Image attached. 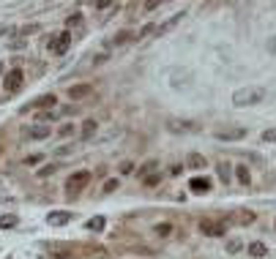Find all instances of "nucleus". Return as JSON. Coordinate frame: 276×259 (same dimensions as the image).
I'll use <instances>...</instances> for the list:
<instances>
[{
	"instance_id": "obj_1",
	"label": "nucleus",
	"mask_w": 276,
	"mask_h": 259,
	"mask_svg": "<svg viewBox=\"0 0 276 259\" xmlns=\"http://www.w3.org/2000/svg\"><path fill=\"white\" fill-rule=\"evenodd\" d=\"M268 96V90L260 88V85H246V88H238L233 93V104L235 106H254Z\"/></svg>"
},
{
	"instance_id": "obj_2",
	"label": "nucleus",
	"mask_w": 276,
	"mask_h": 259,
	"mask_svg": "<svg viewBox=\"0 0 276 259\" xmlns=\"http://www.w3.org/2000/svg\"><path fill=\"white\" fill-rule=\"evenodd\" d=\"M88 183H90V172L79 169L66 180V191H69V194H79L82 189H88Z\"/></svg>"
},
{
	"instance_id": "obj_3",
	"label": "nucleus",
	"mask_w": 276,
	"mask_h": 259,
	"mask_svg": "<svg viewBox=\"0 0 276 259\" xmlns=\"http://www.w3.org/2000/svg\"><path fill=\"white\" fill-rule=\"evenodd\" d=\"M213 136L222 142H241L243 136H246V129H243V126H227V129H216Z\"/></svg>"
},
{
	"instance_id": "obj_4",
	"label": "nucleus",
	"mask_w": 276,
	"mask_h": 259,
	"mask_svg": "<svg viewBox=\"0 0 276 259\" xmlns=\"http://www.w3.org/2000/svg\"><path fill=\"white\" fill-rule=\"evenodd\" d=\"M167 131H170V134H194V131H200V126L194 123V120L172 118V120H167Z\"/></svg>"
},
{
	"instance_id": "obj_5",
	"label": "nucleus",
	"mask_w": 276,
	"mask_h": 259,
	"mask_svg": "<svg viewBox=\"0 0 276 259\" xmlns=\"http://www.w3.org/2000/svg\"><path fill=\"white\" fill-rule=\"evenodd\" d=\"M71 47V33L63 30V33L52 35V41H49V52L52 55H66V49Z\"/></svg>"
},
{
	"instance_id": "obj_6",
	"label": "nucleus",
	"mask_w": 276,
	"mask_h": 259,
	"mask_svg": "<svg viewBox=\"0 0 276 259\" xmlns=\"http://www.w3.org/2000/svg\"><path fill=\"white\" fill-rule=\"evenodd\" d=\"M200 232L202 235H211V237H219L227 232V227H224V221H211V218H202L200 221Z\"/></svg>"
},
{
	"instance_id": "obj_7",
	"label": "nucleus",
	"mask_w": 276,
	"mask_h": 259,
	"mask_svg": "<svg viewBox=\"0 0 276 259\" xmlns=\"http://www.w3.org/2000/svg\"><path fill=\"white\" fill-rule=\"evenodd\" d=\"M22 82H25L22 68H11V71L6 74V82H3V85H6V90H8V93H17V90L22 88Z\"/></svg>"
},
{
	"instance_id": "obj_8",
	"label": "nucleus",
	"mask_w": 276,
	"mask_h": 259,
	"mask_svg": "<svg viewBox=\"0 0 276 259\" xmlns=\"http://www.w3.org/2000/svg\"><path fill=\"white\" fill-rule=\"evenodd\" d=\"M49 134H52V126H44V123H33L25 129V136H30V139H47Z\"/></svg>"
},
{
	"instance_id": "obj_9",
	"label": "nucleus",
	"mask_w": 276,
	"mask_h": 259,
	"mask_svg": "<svg viewBox=\"0 0 276 259\" xmlns=\"http://www.w3.org/2000/svg\"><path fill=\"white\" fill-rule=\"evenodd\" d=\"M183 17H186V11H178V14H172V17L167 19L164 25H159V28L153 30V33H156V35H167L172 28H175V25H181V22H183Z\"/></svg>"
},
{
	"instance_id": "obj_10",
	"label": "nucleus",
	"mask_w": 276,
	"mask_h": 259,
	"mask_svg": "<svg viewBox=\"0 0 276 259\" xmlns=\"http://www.w3.org/2000/svg\"><path fill=\"white\" fill-rule=\"evenodd\" d=\"M71 218H74V216H71L69 210H55V213H49V216H47V224L49 227H66Z\"/></svg>"
},
{
	"instance_id": "obj_11",
	"label": "nucleus",
	"mask_w": 276,
	"mask_h": 259,
	"mask_svg": "<svg viewBox=\"0 0 276 259\" xmlns=\"http://www.w3.org/2000/svg\"><path fill=\"white\" fill-rule=\"evenodd\" d=\"M93 93V85H74V88H69V98L71 101H82V98H88V96Z\"/></svg>"
},
{
	"instance_id": "obj_12",
	"label": "nucleus",
	"mask_w": 276,
	"mask_h": 259,
	"mask_svg": "<svg viewBox=\"0 0 276 259\" xmlns=\"http://www.w3.org/2000/svg\"><path fill=\"white\" fill-rule=\"evenodd\" d=\"M189 189H192L194 194H208V191H211V180H208V177H202V175H197V177H192V180H189Z\"/></svg>"
},
{
	"instance_id": "obj_13",
	"label": "nucleus",
	"mask_w": 276,
	"mask_h": 259,
	"mask_svg": "<svg viewBox=\"0 0 276 259\" xmlns=\"http://www.w3.org/2000/svg\"><path fill=\"white\" fill-rule=\"evenodd\" d=\"M58 104V98H55V93H44V96H39V98L33 101V109H52V106Z\"/></svg>"
},
{
	"instance_id": "obj_14",
	"label": "nucleus",
	"mask_w": 276,
	"mask_h": 259,
	"mask_svg": "<svg viewBox=\"0 0 276 259\" xmlns=\"http://www.w3.org/2000/svg\"><path fill=\"white\" fill-rule=\"evenodd\" d=\"M186 166L189 169H205V156H200V153H189L186 156Z\"/></svg>"
},
{
	"instance_id": "obj_15",
	"label": "nucleus",
	"mask_w": 276,
	"mask_h": 259,
	"mask_svg": "<svg viewBox=\"0 0 276 259\" xmlns=\"http://www.w3.org/2000/svg\"><path fill=\"white\" fill-rule=\"evenodd\" d=\"M235 177H238V183H243V186H249V183H252V172H249L246 164L235 166Z\"/></svg>"
},
{
	"instance_id": "obj_16",
	"label": "nucleus",
	"mask_w": 276,
	"mask_h": 259,
	"mask_svg": "<svg viewBox=\"0 0 276 259\" xmlns=\"http://www.w3.org/2000/svg\"><path fill=\"white\" fill-rule=\"evenodd\" d=\"M131 41V30H120V33H115L112 35V47H123V44H129Z\"/></svg>"
},
{
	"instance_id": "obj_17",
	"label": "nucleus",
	"mask_w": 276,
	"mask_h": 259,
	"mask_svg": "<svg viewBox=\"0 0 276 259\" xmlns=\"http://www.w3.org/2000/svg\"><path fill=\"white\" fill-rule=\"evenodd\" d=\"M96 129H99V123H96V120H85V123H82V134H79V136H82V139L88 142L90 136L96 134Z\"/></svg>"
},
{
	"instance_id": "obj_18",
	"label": "nucleus",
	"mask_w": 276,
	"mask_h": 259,
	"mask_svg": "<svg viewBox=\"0 0 276 259\" xmlns=\"http://www.w3.org/2000/svg\"><path fill=\"white\" fill-rule=\"evenodd\" d=\"M268 254V248H265V243H249V257H265Z\"/></svg>"
},
{
	"instance_id": "obj_19",
	"label": "nucleus",
	"mask_w": 276,
	"mask_h": 259,
	"mask_svg": "<svg viewBox=\"0 0 276 259\" xmlns=\"http://www.w3.org/2000/svg\"><path fill=\"white\" fill-rule=\"evenodd\" d=\"M153 232H156L159 237H170L172 232H175V227H172V224H167V221H164V224H156V227H153Z\"/></svg>"
},
{
	"instance_id": "obj_20",
	"label": "nucleus",
	"mask_w": 276,
	"mask_h": 259,
	"mask_svg": "<svg viewBox=\"0 0 276 259\" xmlns=\"http://www.w3.org/2000/svg\"><path fill=\"white\" fill-rule=\"evenodd\" d=\"M235 221H238V224H243V227H246V224H254V213H252V210H241Z\"/></svg>"
},
{
	"instance_id": "obj_21",
	"label": "nucleus",
	"mask_w": 276,
	"mask_h": 259,
	"mask_svg": "<svg viewBox=\"0 0 276 259\" xmlns=\"http://www.w3.org/2000/svg\"><path fill=\"white\" fill-rule=\"evenodd\" d=\"M88 229L101 232V229H104V218H99V216H96V218H90V221H88Z\"/></svg>"
},
{
	"instance_id": "obj_22",
	"label": "nucleus",
	"mask_w": 276,
	"mask_h": 259,
	"mask_svg": "<svg viewBox=\"0 0 276 259\" xmlns=\"http://www.w3.org/2000/svg\"><path fill=\"white\" fill-rule=\"evenodd\" d=\"M241 248H243V243H241V240H235V237L227 243V251H230V254H238Z\"/></svg>"
},
{
	"instance_id": "obj_23",
	"label": "nucleus",
	"mask_w": 276,
	"mask_h": 259,
	"mask_svg": "<svg viewBox=\"0 0 276 259\" xmlns=\"http://www.w3.org/2000/svg\"><path fill=\"white\" fill-rule=\"evenodd\" d=\"M55 169H58V166H55V164H47V166H41V169H39V177H49V175H55Z\"/></svg>"
},
{
	"instance_id": "obj_24",
	"label": "nucleus",
	"mask_w": 276,
	"mask_h": 259,
	"mask_svg": "<svg viewBox=\"0 0 276 259\" xmlns=\"http://www.w3.org/2000/svg\"><path fill=\"white\" fill-rule=\"evenodd\" d=\"M219 177H222L224 183L230 180V164H224V161H222V164H219Z\"/></svg>"
},
{
	"instance_id": "obj_25",
	"label": "nucleus",
	"mask_w": 276,
	"mask_h": 259,
	"mask_svg": "<svg viewBox=\"0 0 276 259\" xmlns=\"http://www.w3.org/2000/svg\"><path fill=\"white\" fill-rule=\"evenodd\" d=\"M263 142H276V126L268 131H263Z\"/></svg>"
},
{
	"instance_id": "obj_26",
	"label": "nucleus",
	"mask_w": 276,
	"mask_h": 259,
	"mask_svg": "<svg viewBox=\"0 0 276 259\" xmlns=\"http://www.w3.org/2000/svg\"><path fill=\"white\" fill-rule=\"evenodd\" d=\"M131 172H134V164H131V161H123V164H120V175H131Z\"/></svg>"
},
{
	"instance_id": "obj_27",
	"label": "nucleus",
	"mask_w": 276,
	"mask_h": 259,
	"mask_svg": "<svg viewBox=\"0 0 276 259\" xmlns=\"http://www.w3.org/2000/svg\"><path fill=\"white\" fill-rule=\"evenodd\" d=\"M115 189H118V180H107L104 183V194H112Z\"/></svg>"
},
{
	"instance_id": "obj_28",
	"label": "nucleus",
	"mask_w": 276,
	"mask_h": 259,
	"mask_svg": "<svg viewBox=\"0 0 276 259\" xmlns=\"http://www.w3.org/2000/svg\"><path fill=\"white\" fill-rule=\"evenodd\" d=\"M151 169H156V161H148L145 166H140V175H148Z\"/></svg>"
},
{
	"instance_id": "obj_29",
	"label": "nucleus",
	"mask_w": 276,
	"mask_h": 259,
	"mask_svg": "<svg viewBox=\"0 0 276 259\" xmlns=\"http://www.w3.org/2000/svg\"><path fill=\"white\" fill-rule=\"evenodd\" d=\"M41 120H52L55 118V109H41V115H39Z\"/></svg>"
},
{
	"instance_id": "obj_30",
	"label": "nucleus",
	"mask_w": 276,
	"mask_h": 259,
	"mask_svg": "<svg viewBox=\"0 0 276 259\" xmlns=\"http://www.w3.org/2000/svg\"><path fill=\"white\" fill-rule=\"evenodd\" d=\"M107 58H110L107 52H99V55L93 58V63H96V65H101V63H107Z\"/></svg>"
},
{
	"instance_id": "obj_31",
	"label": "nucleus",
	"mask_w": 276,
	"mask_h": 259,
	"mask_svg": "<svg viewBox=\"0 0 276 259\" xmlns=\"http://www.w3.org/2000/svg\"><path fill=\"white\" fill-rule=\"evenodd\" d=\"M79 22H82V14H71L69 17V28L71 25H79Z\"/></svg>"
},
{
	"instance_id": "obj_32",
	"label": "nucleus",
	"mask_w": 276,
	"mask_h": 259,
	"mask_svg": "<svg viewBox=\"0 0 276 259\" xmlns=\"http://www.w3.org/2000/svg\"><path fill=\"white\" fill-rule=\"evenodd\" d=\"M11 33H14L11 25H0V35H11Z\"/></svg>"
},
{
	"instance_id": "obj_33",
	"label": "nucleus",
	"mask_w": 276,
	"mask_h": 259,
	"mask_svg": "<svg viewBox=\"0 0 276 259\" xmlns=\"http://www.w3.org/2000/svg\"><path fill=\"white\" fill-rule=\"evenodd\" d=\"M145 183H148V186H156V183H159V175H148Z\"/></svg>"
},
{
	"instance_id": "obj_34",
	"label": "nucleus",
	"mask_w": 276,
	"mask_h": 259,
	"mask_svg": "<svg viewBox=\"0 0 276 259\" xmlns=\"http://www.w3.org/2000/svg\"><path fill=\"white\" fill-rule=\"evenodd\" d=\"M36 30H39V28H36V25H28V28H22V30H19V33H22V35H28V33H36Z\"/></svg>"
},
{
	"instance_id": "obj_35",
	"label": "nucleus",
	"mask_w": 276,
	"mask_h": 259,
	"mask_svg": "<svg viewBox=\"0 0 276 259\" xmlns=\"http://www.w3.org/2000/svg\"><path fill=\"white\" fill-rule=\"evenodd\" d=\"M99 259H110V257H99Z\"/></svg>"
}]
</instances>
